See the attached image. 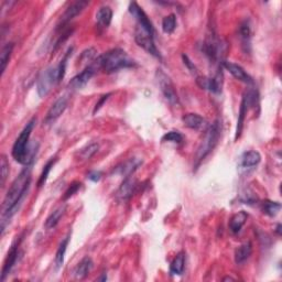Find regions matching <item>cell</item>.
I'll return each mask as SVG.
<instances>
[{
  "instance_id": "b9f144b4",
  "label": "cell",
  "mask_w": 282,
  "mask_h": 282,
  "mask_svg": "<svg viewBox=\"0 0 282 282\" xmlns=\"http://www.w3.org/2000/svg\"><path fill=\"white\" fill-rule=\"evenodd\" d=\"M107 280V276L106 274H103V276L101 277V278H98L97 281H106Z\"/></svg>"
},
{
  "instance_id": "1f68e13d",
  "label": "cell",
  "mask_w": 282,
  "mask_h": 282,
  "mask_svg": "<svg viewBox=\"0 0 282 282\" xmlns=\"http://www.w3.org/2000/svg\"><path fill=\"white\" fill-rule=\"evenodd\" d=\"M175 28H176V16L174 13H171V15L163 18L162 20L163 32L167 34H171L174 32Z\"/></svg>"
},
{
  "instance_id": "74e56055",
  "label": "cell",
  "mask_w": 282,
  "mask_h": 282,
  "mask_svg": "<svg viewBox=\"0 0 282 282\" xmlns=\"http://www.w3.org/2000/svg\"><path fill=\"white\" fill-rule=\"evenodd\" d=\"M182 60H183L184 65L188 67V70L192 73L193 75H197V66H195L194 62H192L190 60V57L186 56V54H182Z\"/></svg>"
},
{
  "instance_id": "7bdbcfd3",
  "label": "cell",
  "mask_w": 282,
  "mask_h": 282,
  "mask_svg": "<svg viewBox=\"0 0 282 282\" xmlns=\"http://www.w3.org/2000/svg\"><path fill=\"white\" fill-rule=\"evenodd\" d=\"M223 281H234V279L230 278V277H226V278L223 279Z\"/></svg>"
},
{
  "instance_id": "7a4b0ae2",
  "label": "cell",
  "mask_w": 282,
  "mask_h": 282,
  "mask_svg": "<svg viewBox=\"0 0 282 282\" xmlns=\"http://www.w3.org/2000/svg\"><path fill=\"white\" fill-rule=\"evenodd\" d=\"M94 64L96 65L97 70H102L107 74L137 66L136 61L133 60L126 51L119 48L112 49L102 56H97L96 60L94 61Z\"/></svg>"
},
{
  "instance_id": "d4e9b609",
  "label": "cell",
  "mask_w": 282,
  "mask_h": 282,
  "mask_svg": "<svg viewBox=\"0 0 282 282\" xmlns=\"http://www.w3.org/2000/svg\"><path fill=\"white\" fill-rule=\"evenodd\" d=\"M66 210V206L65 205H61L60 207H57L56 211L52 212L50 214V216L47 218V221H45V228L47 229H53L56 228V226L60 223L62 216L64 215Z\"/></svg>"
},
{
  "instance_id": "52a82bcc",
  "label": "cell",
  "mask_w": 282,
  "mask_h": 282,
  "mask_svg": "<svg viewBox=\"0 0 282 282\" xmlns=\"http://www.w3.org/2000/svg\"><path fill=\"white\" fill-rule=\"evenodd\" d=\"M157 79H158V84L160 90L163 94V96L166 97V99L169 102L171 105H177L179 104V96H177V93L175 90V87L173 83L169 76H168L165 72H162L161 70H158L157 72Z\"/></svg>"
},
{
  "instance_id": "7c38bea8",
  "label": "cell",
  "mask_w": 282,
  "mask_h": 282,
  "mask_svg": "<svg viewBox=\"0 0 282 282\" xmlns=\"http://www.w3.org/2000/svg\"><path fill=\"white\" fill-rule=\"evenodd\" d=\"M67 104H69V98H67V96H61L60 98H57L56 103L50 107L49 112L47 113V116L44 118L45 124H53L54 121L58 119L67 108Z\"/></svg>"
},
{
  "instance_id": "e0dca14e",
  "label": "cell",
  "mask_w": 282,
  "mask_h": 282,
  "mask_svg": "<svg viewBox=\"0 0 282 282\" xmlns=\"http://www.w3.org/2000/svg\"><path fill=\"white\" fill-rule=\"evenodd\" d=\"M249 107H250V102H249L248 93L245 92L243 99H242V104H240L237 126H236V131H235V140L236 141H237L240 138V136H242L245 119H246V115H247V112H248Z\"/></svg>"
},
{
  "instance_id": "30bf717a",
  "label": "cell",
  "mask_w": 282,
  "mask_h": 282,
  "mask_svg": "<svg viewBox=\"0 0 282 282\" xmlns=\"http://www.w3.org/2000/svg\"><path fill=\"white\" fill-rule=\"evenodd\" d=\"M138 186L137 180L133 177V175L125 177V180L122 181L119 188H118L116 192V199L118 202H126L133 197L134 193L136 192V189Z\"/></svg>"
},
{
  "instance_id": "ab89813d",
  "label": "cell",
  "mask_w": 282,
  "mask_h": 282,
  "mask_svg": "<svg viewBox=\"0 0 282 282\" xmlns=\"http://www.w3.org/2000/svg\"><path fill=\"white\" fill-rule=\"evenodd\" d=\"M102 172L101 171H90L89 173L87 174V177L93 182H98L99 180L102 179Z\"/></svg>"
},
{
  "instance_id": "603a6c76",
  "label": "cell",
  "mask_w": 282,
  "mask_h": 282,
  "mask_svg": "<svg viewBox=\"0 0 282 282\" xmlns=\"http://www.w3.org/2000/svg\"><path fill=\"white\" fill-rule=\"evenodd\" d=\"M248 218V214L245 211H240L238 213H236L235 215L229 220V230L233 234H238L240 230H242L243 226L246 224V221Z\"/></svg>"
},
{
  "instance_id": "3957f363",
  "label": "cell",
  "mask_w": 282,
  "mask_h": 282,
  "mask_svg": "<svg viewBox=\"0 0 282 282\" xmlns=\"http://www.w3.org/2000/svg\"><path fill=\"white\" fill-rule=\"evenodd\" d=\"M35 118H32V119L27 124L24 130L21 131L19 137L16 139L15 143L12 145V158L15 159L17 162L21 163V165L32 166L36 151H38V147L33 149L30 148L29 145V140L35 126Z\"/></svg>"
},
{
  "instance_id": "44dd1931",
  "label": "cell",
  "mask_w": 282,
  "mask_h": 282,
  "mask_svg": "<svg viewBox=\"0 0 282 282\" xmlns=\"http://www.w3.org/2000/svg\"><path fill=\"white\" fill-rule=\"evenodd\" d=\"M113 20V10L111 7L103 6L98 9L96 12V22L97 26L102 29H107L112 24Z\"/></svg>"
},
{
  "instance_id": "cb8c5ba5",
  "label": "cell",
  "mask_w": 282,
  "mask_h": 282,
  "mask_svg": "<svg viewBox=\"0 0 282 282\" xmlns=\"http://www.w3.org/2000/svg\"><path fill=\"white\" fill-rule=\"evenodd\" d=\"M253 253V245L250 242L243 244L235 250V262L237 265H242L245 261H247Z\"/></svg>"
},
{
  "instance_id": "9c48e42d",
  "label": "cell",
  "mask_w": 282,
  "mask_h": 282,
  "mask_svg": "<svg viewBox=\"0 0 282 282\" xmlns=\"http://www.w3.org/2000/svg\"><path fill=\"white\" fill-rule=\"evenodd\" d=\"M88 4H89L88 1H83V0L71 3L70 6L67 7L66 10L64 11V13H63V15L61 16V19H60V22H58L57 29H61L64 26L69 25L75 17H77L80 15V13L84 11V9L87 7Z\"/></svg>"
},
{
  "instance_id": "ac0fdd59",
  "label": "cell",
  "mask_w": 282,
  "mask_h": 282,
  "mask_svg": "<svg viewBox=\"0 0 282 282\" xmlns=\"http://www.w3.org/2000/svg\"><path fill=\"white\" fill-rule=\"evenodd\" d=\"M141 165H142V161L139 160V159L131 158V159H129V160L120 163L119 166H117L115 169H113V173H115L117 175H120V176H124V177L130 176Z\"/></svg>"
},
{
  "instance_id": "2e32d148",
  "label": "cell",
  "mask_w": 282,
  "mask_h": 282,
  "mask_svg": "<svg viewBox=\"0 0 282 282\" xmlns=\"http://www.w3.org/2000/svg\"><path fill=\"white\" fill-rule=\"evenodd\" d=\"M19 245H20L19 242H17L16 244L12 245V247L10 249V252H9V254H8L6 260H4L2 271H1V280L2 281L6 280L7 276H9V274H10L11 270H12V268L15 267V265L18 261V258H19V254H20Z\"/></svg>"
},
{
  "instance_id": "d590c367",
  "label": "cell",
  "mask_w": 282,
  "mask_h": 282,
  "mask_svg": "<svg viewBox=\"0 0 282 282\" xmlns=\"http://www.w3.org/2000/svg\"><path fill=\"white\" fill-rule=\"evenodd\" d=\"M162 141H167V142H173V143H181L183 141V135L179 131H169L162 137Z\"/></svg>"
},
{
  "instance_id": "5bb4252c",
  "label": "cell",
  "mask_w": 282,
  "mask_h": 282,
  "mask_svg": "<svg viewBox=\"0 0 282 282\" xmlns=\"http://www.w3.org/2000/svg\"><path fill=\"white\" fill-rule=\"evenodd\" d=\"M222 74H218L214 77L207 76H197V84L199 88L208 90V92L214 94H220L222 90Z\"/></svg>"
},
{
  "instance_id": "d6a6232c",
  "label": "cell",
  "mask_w": 282,
  "mask_h": 282,
  "mask_svg": "<svg viewBox=\"0 0 282 282\" xmlns=\"http://www.w3.org/2000/svg\"><path fill=\"white\" fill-rule=\"evenodd\" d=\"M56 161H57L56 158H51V159H50V160L47 162V165L44 166L43 170H42V172H41V174H40L39 181H38V186H39V188H41V186H43V185L45 184V182H47L48 177H49L50 172H51L52 168L54 167V165H56Z\"/></svg>"
},
{
  "instance_id": "4dcf8cb0",
  "label": "cell",
  "mask_w": 282,
  "mask_h": 282,
  "mask_svg": "<svg viewBox=\"0 0 282 282\" xmlns=\"http://www.w3.org/2000/svg\"><path fill=\"white\" fill-rule=\"evenodd\" d=\"M99 149V144L96 142L89 143L86 147L82 148L79 151V157L81 160H89L94 154H96Z\"/></svg>"
},
{
  "instance_id": "5b68a950",
  "label": "cell",
  "mask_w": 282,
  "mask_h": 282,
  "mask_svg": "<svg viewBox=\"0 0 282 282\" xmlns=\"http://www.w3.org/2000/svg\"><path fill=\"white\" fill-rule=\"evenodd\" d=\"M60 83V76H58L57 66L49 67L42 74L39 76L36 82V90L40 97H44L50 93V90L56 84Z\"/></svg>"
},
{
  "instance_id": "8992f818",
  "label": "cell",
  "mask_w": 282,
  "mask_h": 282,
  "mask_svg": "<svg viewBox=\"0 0 282 282\" xmlns=\"http://www.w3.org/2000/svg\"><path fill=\"white\" fill-rule=\"evenodd\" d=\"M135 41L145 52L151 54L154 57L161 58V54L158 51L156 43H154V34L148 32V31L137 26L135 30Z\"/></svg>"
},
{
  "instance_id": "f35d334b",
  "label": "cell",
  "mask_w": 282,
  "mask_h": 282,
  "mask_svg": "<svg viewBox=\"0 0 282 282\" xmlns=\"http://www.w3.org/2000/svg\"><path fill=\"white\" fill-rule=\"evenodd\" d=\"M111 95H112V93H108V94L103 95V96H102L101 98H99V101L96 103V105H95V107H94L93 113H96L99 111V109H101V108L103 107V105L106 103V101L109 98V96H111Z\"/></svg>"
},
{
  "instance_id": "8d00e7d4",
  "label": "cell",
  "mask_w": 282,
  "mask_h": 282,
  "mask_svg": "<svg viewBox=\"0 0 282 282\" xmlns=\"http://www.w3.org/2000/svg\"><path fill=\"white\" fill-rule=\"evenodd\" d=\"M81 188H82L81 182H73V183L65 191L64 195H63V197H62L63 201H67V199L71 198L73 195H75L77 192H79Z\"/></svg>"
},
{
  "instance_id": "7402d4cb",
  "label": "cell",
  "mask_w": 282,
  "mask_h": 282,
  "mask_svg": "<svg viewBox=\"0 0 282 282\" xmlns=\"http://www.w3.org/2000/svg\"><path fill=\"white\" fill-rule=\"evenodd\" d=\"M182 121L185 127L193 130H199L206 125L205 119L197 113H186L182 117Z\"/></svg>"
},
{
  "instance_id": "d6986e66",
  "label": "cell",
  "mask_w": 282,
  "mask_h": 282,
  "mask_svg": "<svg viewBox=\"0 0 282 282\" xmlns=\"http://www.w3.org/2000/svg\"><path fill=\"white\" fill-rule=\"evenodd\" d=\"M224 67L228 71L231 75H233L236 80H238L239 82H243L245 84H253L254 80L253 77L250 76L248 73L245 71L242 66L236 64L233 62H224Z\"/></svg>"
},
{
  "instance_id": "4316f807",
  "label": "cell",
  "mask_w": 282,
  "mask_h": 282,
  "mask_svg": "<svg viewBox=\"0 0 282 282\" xmlns=\"http://www.w3.org/2000/svg\"><path fill=\"white\" fill-rule=\"evenodd\" d=\"M70 243V236L65 237V239L62 240V243L58 246L56 254V258H54V263H56V268L58 270L60 268L63 267V263H64V257H65V253L67 246H69Z\"/></svg>"
},
{
  "instance_id": "f1b7e54d",
  "label": "cell",
  "mask_w": 282,
  "mask_h": 282,
  "mask_svg": "<svg viewBox=\"0 0 282 282\" xmlns=\"http://www.w3.org/2000/svg\"><path fill=\"white\" fill-rule=\"evenodd\" d=\"M239 34L243 41V45L244 47H246V52H247V47L250 45V39H252V25H250L249 20H245L240 24Z\"/></svg>"
},
{
  "instance_id": "9a60e30c",
  "label": "cell",
  "mask_w": 282,
  "mask_h": 282,
  "mask_svg": "<svg viewBox=\"0 0 282 282\" xmlns=\"http://www.w3.org/2000/svg\"><path fill=\"white\" fill-rule=\"evenodd\" d=\"M261 161L260 153L256 150H249V151L244 152L240 157L238 163L239 170L242 171H249L256 168Z\"/></svg>"
},
{
  "instance_id": "83f0119b",
  "label": "cell",
  "mask_w": 282,
  "mask_h": 282,
  "mask_svg": "<svg viewBox=\"0 0 282 282\" xmlns=\"http://www.w3.org/2000/svg\"><path fill=\"white\" fill-rule=\"evenodd\" d=\"M13 48H15V43L9 42L7 44H4L1 50V53H0V64H1V74H3L4 71L7 69V65L9 61H10L11 54L13 51Z\"/></svg>"
},
{
  "instance_id": "ba28073f",
  "label": "cell",
  "mask_w": 282,
  "mask_h": 282,
  "mask_svg": "<svg viewBox=\"0 0 282 282\" xmlns=\"http://www.w3.org/2000/svg\"><path fill=\"white\" fill-rule=\"evenodd\" d=\"M128 9H129L130 15L133 16L136 20H137L138 27L144 29L145 31H148V32L150 33L154 34V28H153L152 22L150 21L147 13L142 10V8H141L137 2H135V1L130 2Z\"/></svg>"
},
{
  "instance_id": "4fadbf2b",
  "label": "cell",
  "mask_w": 282,
  "mask_h": 282,
  "mask_svg": "<svg viewBox=\"0 0 282 282\" xmlns=\"http://www.w3.org/2000/svg\"><path fill=\"white\" fill-rule=\"evenodd\" d=\"M203 51L205 53V56L210 58V61L216 63V61L220 60L222 56V44L220 40L215 35L208 36L203 44Z\"/></svg>"
},
{
  "instance_id": "8fae6325",
  "label": "cell",
  "mask_w": 282,
  "mask_h": 282,
  "mask_svg": "<svg viewBox=\"0 0 282 282\" xmlns=\"http://www.w3.org/2000/svg\"><path fill=\"white\" fill-rule=\"evenodd\" d=\"M97 71L96 65L94 64V62L90 65H87L85 69L82 71L80 74H77L76 76L73 77L69 83V88L70 89H81L83 88L84 86L88 83L90 79L94 76L95 72Z\"/></svg>"
},
{
  "instance_id": "ffe728a7",
  "label": "cell",
  "mask_w": 282,
  "mask_h": 282,
  "mask_svg": "<svg viewBox=\"0 0 282 282\" xmlns=\"http://www.w3.org/2000/svg\"><path fill=\"white\" fill-rule=\"evenodd\" d=\"M93 267H94V262L92 260V258L84 257L79 263H77V266L75 267L73 275H74L76 279L82 280L88 276L89 272L92 271Z\"/></svg>"
},
{
  "instance_id": "6da1fadb",
  "label": "cell",
  "mask_w": 282,
  "mask_h": 282,
  "mask_svg": "<svg viewBox=\"0 0 282 282\" xmlns=\"http://www.w3.org/2000/svg\"><path fill=\"white\" fill-rule=\"evenodd\" d=\"M31 167L32 166H26L25 169L12 182L4 197L1 214V234H3L7 223L10 222L12 216L19 210L28 194L31 184Z\"/></svg>"
},
{
  "instance_id": "836d02e7",
  "label": "cell",
  "mask_w": 282,
  "mask_h": 282,
  "mask_svg": "<svg viewBox=\"0 0 282 282\" xmlns=\"http://www.w3.org/2000/svg\"><path fill=\"white\" fill-rule=\"evenodd\" d=\"M96 58H97V51L94 48H89L82 52L79 57V61L81 63H85V64L90 65Z\"/></svg>"
},
{
  "instance_id": "277c9868",
  "label": "cell",
  "mask_w": 282,
  "mask_h": 282,
  "mask_svg": "<svg viewBox=\"0 0 282 282\" xmlns=\"http://www.w3.org/2000/svg\"><path fill=\"white\" fill-rule=\"evenodd\" d=\"M221 136V125L218 121H215L213 125L208 127L207 130L205 131V135L199 143L197 151L195 153L194 158V167L195 169H197V167L201 165L204 159H205L208 154H210L213 149L216 147Z\"/></svg>"
},
{
  "instance_id": "e575fe53",
  "label": "cell",
  "mask_w": 282,
  "mask_h": 282,
  "mask_svg": "<svg viewBox=\"0 0 282 282\" xmlns=\"http://www.w3.org/2000/svg\"><path fill=\"white\" fill-rule=\"evenodd\" d=\"M0 170H1V188H3L9 173H10V166H9L6 156H3V154L1 156V160H0Z\"/></svg>"
},
{
  "instance_id": "60d3db41",
  "label": "cell",
  "mask_w": 282,
  "mask_h": 282,
  "mask_svg": "<svg viewBox=\"0 0 282 282\" xmlns=\"http://www.w3.org/2000/svg\"><path fill=\"white\" fill-rule=\"evenodd\" d=\"M276 233L278 234V236H280L281 235V225L280 224H278L277 225V228H276Z\"/></svg>"
},
{
  "instance_id": "484cf974",
  "label": "cell",
  "mask_w": 282,
  "mask_h": 282,
  "mask_svg": "<svg viewBox=\"0 0 282 282\" xmlns=\"http://www.w3.org/2000/svg\"><path fill=\"white\" fill-rule=\"evenodd\" d=\"M185 267V254L179 253L170 265V274L172 276H181Z\"/></svg>"
},
{
  "instance_id": "f546056e",
  "label": "cell",
  "mask_w": 282,
  "mask_h": 282,
  "mask_svg": "<svg viewBox=\"0 0 282 282\" xmlns=\"http://www.w3.org/2000/svg\"><path fill=\"white\" fill-rule=\"evenodd\" d=\"M262 212L268 215L269 217H275L277 214H278L281 210V204L279 202H274V201H267L262 202L261 204Z\"/></svg>"
}]
</instances>
